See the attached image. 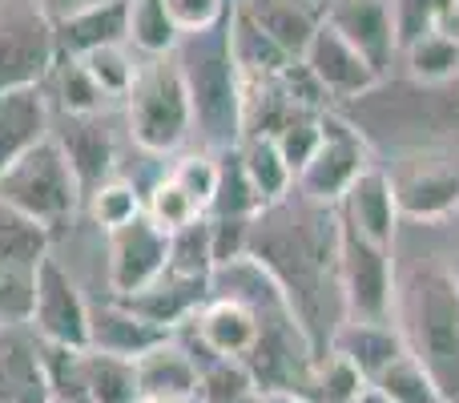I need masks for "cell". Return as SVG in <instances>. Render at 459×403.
<instances>
[{"label": "cell", "instance_id": "1", "mask_svg": "<svg viewBox=\"0 0 459 403\" xmlns=\"http://www.w3.org/2000/svg\"><path fill=\"white\" fill-rule=\"evenodd\" d=\"M246 254L274 278L278 294H282V302L290 307L302 335L310 339L315 355H326L334 327L347 319V311H342V291H339V278L310 250L307 234H302L299 218H294L290 198L254 214L250 250Z\"/></svg>", "mask_w": 459, "mask_h": 403}, {"label": "cell", "instance_id": "2", "mask_svg": "<svg viewBox=\"0 0 459 403\" xmlns=\"http://www.w3.org/2000/svg\"><path fill=\"white\" fill-rule=\"evenodd\" d=\"M178 69H182L186 93L194 105V129L206 150H234L246 134V93L238 73L234 48H230V13L214 29L190 32L178 45Z\"/></svg>", "mask_w": 459, "mask_h": 403}, {"label": "cell", "instance_id": "3", "mask_svg": "<svg viewBox=\"0 0 459 403\" xmlns=\"http://www.w3.org/2000/svg\"><path fill=\"white\" fill-rule=\"evenodd\" d=\"M403 343L436 380L447 403L459 399V278L447 267H420L403 286Z\"/></svg>", "mask_w": 459, "mask_h": 403}, {"label": "cell", "instance_id": "4", "mask_svg": "<svg viewBox=\"0 0 459 403\" xmlns=\"http://www.w3.org/2000/svg\"><path fill=\"white\" fill-rule=\"evenodd\" d=\"M126 121L134 145L145 153L166 158L178 145H186V137L194 134V105L186 93L178 57H153L142 65L126 97Z\"/></svg>", "mask_w": 459, "mask_h": 403}, {"label": "cell", "instance_id": "5", "mask_svg": "<svg viewBox=\"0 0 459 403\" xmlns=\"http://www.w3.org/2000/svg\"><path fill=\"white\" fill-rule=\"evenodd\" d=\"M0 202L37 218L40 226L53 230V238L56 230L77 218V210L85 206V194H81L77 174H73L69 158L61 153V145L53 142V134L45 142H37L32 150H24L0 174Z\"/></svg>", "mask_w": 459, "mask_h": 403}, {"label": "cell", "instance_id": "6", "mask_svg": "<svg viewBox=\"0 0 459 403\" xmlns=\"http://www.w3.org/2000/svg\"><path fill=\"white\" fill-rule=\"evenodd\" d=\"M339 291H342L347 319L391 323V311H395V262H391V246L371 242L359 230H351L347 222H342Z\"/></svg>", "mask_w": 459, "mask_h": 403}, {"label": "cell", "instance_id": "7", "mask_svg": "<svg viewBox=\"0 0 459 403\" xmlns=\"http://www.w3.org/2000/svg\"><path fill=\"white\" fill-rule=\"evenodd\" d=\"M371 166V153H367V142L347 118L326 110L323 113V145L315 150V158L299 170L294 178V190L310 202L323 206H339L342 194L351 190L363 170Z\"/></svg>", "mask_w": 459, "mask_h": 403}, {"label": "cell", "instance_id": "8", "mask_svg": "<svg viewBox=\"0 0 459 403\" xmlns=\"http://www.w3.org/2000/svg\"><path fill=\"white\" fill-rule=\"evenodd\" d=\"M56 65L53 21L32 8H13L0 16V93L45 85L48 69Z\"/></svg>", "mask_w": 459, "mask_h": 403}, {"label": "cell", "instance_id": "9", "mask_svg": "<svg viewBox=\"0 0 459 403\" xmlns=\"http://www.w3.org/2000/svg\"><path fill=\"white\" fill-rule=\"evenodd\" d=\"M29 327L45 343L89 347V302L53 254L37 267V302H32Z\"/></svg>", "mask_w": 459, "mask_h": 403}, {"label": "cell", "instance_id": "10", "mask_svg": "<svg viewBox=\"0 0 459 403\" xmlns=\"http://www.w3.org/2000/svg\"><path fill=\"white\" fill-rule=\"evenodd\" d=\"M109 294L121 299V294H134L142 286H150L153 278H161L169 262V234L161 226H153L150 214H137L134 222L109 230Z\"/></svg>", "mask_w": 459, "mask_h": 403}, {"label": "cell", "instance_id": "11", "mask_svg": "<svg viewBox=\"0 0 459 403\" xmlns=\"http://www.w3.org/2000/svg\"><path fill=\"white\" fill-rule=\"evenodd\" d=\"M302 61H307V69L323 81L326 93L339 97V101L371 93V89L383 81V73L326 21L318 24V32H315V40H310V48L302 53Z\"/></svg>", "mask_w": 459, "mask_h": 403}, {"label": "cell", "instance_id": "12", "mask_svg": "<svg viewBox=\"0 0 459 403\" xmlns=\"http://www.w3.org/2000/svg\"><path fill=\"white\" fill-rule=\"evenodd\" d=\"M326 24H334L375 69L387 73L391 57L399 48L391 0H326Z\"/></svg>", "mask_w": 459, "mask_h": 403}, {"label": "cell", "instance_id": "13", "mask_svg": "<svg viewBox=\"0 0 459 403\" xmlns=\"http://www.w3.org/2000/svg\"><path fill=\"white\" fill-rule=\"evenodd\" d=\"M53 142L61 145V153L69 158L85 198L101 182H109V178L117 174V145H113V134L105 129L101 118H73V113H61V121H53Z\"/></svg>", "mask_w": 459, "mask_h": 403}, {"label": "cell", "instance_id": "14", "mask_svg": "<svg viewBox=\"0 0 459 403\" xmlns=\"http://www.w3.org/2000/svg\"><path fill=\"white\" fill-rule=\"evenodd\" d=\"M339 214L351 230H359L363 238L379 246H395L399 234V202H395V182H391L387 170L371 166L351 182V190L342 194Z\"/></svg>", "mask_w": 459, "mask_h": 403}, {"label": "cell", "instance_id": "15", "mask_svg": "<svg viewBox=\"0 0 459 403\" xmlns=\"http://www.w3.org/2000/svg\"><path fill=\"white\" fill-rule=\"evenodd\" d=\"M391 182H395L399 218L447 222L452 214H459V170L444 162H415Z\"/></svg>", "mask_w": 459, "mask_h": 403}, {"label": "cell", "instance_id": "16", "mask_svg": "<svg viewBox=\"0 0 459 403\" xmlns=\"http://www.w3.org/2000/svg\"><path fill=\"white\" fill-rule=\"evenodd\" d=\"M0 403H48L40 335L29 323L0 327Z\"/></svg>", "mask_w": 459, "mask_h": 403}, {"label": "cell", "instance_id": "17", "mask_svg": "<svg viewBox=\"0 0 459 403\" xmlns=\"http://www.w3.org/2000/svg\"><path fill=\"white\" fill-rule=\"evenodd\" d=\"M56 57H85L101 45H126L129 40V0H105L53 21Z\"/></svg>", "mask_w": 459, "mask_h": 403}, {"label": "cell", "instance_id": "18", "mask_svg": "<svg viewBox=\"0 0 459 403\" xmlns=\"http://www.w3.org/2000/svg\"><path fill=\"white\" fill-rule=\"evenodd\" d=\"M206 299H210V283H190V278H178L161 270V278H153L150 286H142L134 294H121L117 302L129 307L134 315H142L145 323L161 327V331H178L182 323H190L198 315V307Z\"/></svg>", "mask_w": 459, "mask_h": 403}, {"label": "cell", "instance_id": "19", "mask_svg": "<svg viewBox=\"0 0 459 403\" xmlns=\"http://www.w3.org/2000/svg\"><path fill=\"white\" fill-rule=\"evenodd\" d=\"M174 331L145 323L142 315H134L129 307H121L117 299L105 302H89V347L105 351V355H121V359H142L150 347L166 343Z\"/></svg>", "mask_w": 459, "mask_h": 403}, {"label": "cell", "instance_id": "20", "mask_svg": "<svg viewBox=\"0 0 459 403\" xmlns=\"http://www.w3.org/2000/svg\"><path fill=\"white\" fill-rule=\"evenodd\" d=\"M238 8H242L274 45H282L294 61L307 53L318 24L326 21L323 0H238Z\"/></svg>", "mask_w": 459, "mask_h": 403}, {"label": "cell", "instance_id": "21", "mask_svg": "<svg viewBox=\"0 0 459 403\" xmlns=\"http://www.w3.org/2000/svg\"><path fill=\"white\" fill-rule=\"evenodd\" d=\"M48 134H53V113H48V97L40 93V85L0 93V174Z\"/></svg>", "mask_w": 459, "mask_h": 403}, {"label": "cell", "instance_id": "22", "mask_svg": "<svg viewBox=\"0 0 459 403\" xmlns=\"http://www.w3.org/2000/svg\"><path fill=\"white\" fill-rule=\"evenodd\" d=\"M326 351H339L342 359L363 372V380H375L391 359H399L407 351L403 335L395 331L391 323H367V319H342L331 335V347Z\"/></svg>", "mask_w": 459, "mask_h": 403}, {"label": "cell", "instance_id": "23", "mask_svg": "<svg viewBox=\"0 0 459 403\" xmlns=\"http://www.w3.org/2000/svg\"><path fill=\"white\" fill-rule=\"evenodd\" d=\"M137 367V388L142 396H186L198 399V364L190 359V351L169 335L166 343L150 347L142 359H134Z\"/></svg>", "mask_w": 459, "mask_h": 403}, {"label": "cell", "instance_id": "24", "mask_svg": "<svg viewBox=\"0 0 459 403\" xmlns=\"http://www.w3.org/2000/svg\"><path fill=\"white\" fill-rule=\"evenodd\" d=\"M230 48H234V61H238V73H242V85L246 81H274L286 65L294 61L282 45L266 37L250 16L238 8V0L230 4Z\"/></svg>", "mask_w": 459, "mask_h": 403}, {"label": "cell", "instance_id": "25", "mask_svg": "<svg viewBox=\"0 0 459 403\" xmlns=\"http://www.w3.org/2000/svg\"><path fill=\"white\" fill-rule=\"evenodd\" d=\"M238 153H242V166H246V174H250V186H254V194H258L262 210L286 202L294 194V174L282 162V153H278L270 134H246L242 142H238Z\"/></svg>", "mask_w": 459, "mask_h": 403}, {"label": "cell", "instance_id": "26", "mask_svg": "<svg viewBox=\"0 0 459 403\" xmlns=\"http://www.w3.org/2000/svg\"><path fill=\"white\" fill-rule=\"evenodd\" d=\"M48 250H53V230L21 214L16 206L0 202V262L37 270L48 258Z\"/></svg>", "mask_w": 459, "mask_h": 403}, {"label": "cell", "instance_id": "27", "mask_svg": "<svg viewBox=\"0 0 459 403\" xmlns=\"http://www.w3.org/2000/svg\"><path fill=\"white\" fill-rule=\"evenodd\" d=\"M45 81L53 85L61 113H73V118H101V113L113 105L77 57H56V65L48 69Z\"/></svg>", "mask_w": 459, "mask_h": 403}, {"label": "cell", "instance_id": "28", "mask_svg": "<svg viewBox=\"0 0 459 403\" xmlns=\"http://www.w3.org/2000/svg\"><path fill=\"white\" fill-rule=\"evenodd\" d=\"M134 53H142L145 61L153 57H174L182 45V32L169 21L166 0H129V40Z\"/></svg>", "mask_w": 459, "mask_h": 403}, {"label": "cell", "instance_id": "29", "mask_svg": "<svg viewBox=\"0 0 459 403\" xmlns=\"http://www.w3.org/2000/svg\"><path fill=\"white\" fill-rule=\"evenodd\" d=\"M407 53V69L423 85H447L459 77V32L452 29H431L423 37H415Z\"/></svg>", "mask_w": 459, "mask_h": 403}, {"label": "cell", "instance_id": "30", "mask_svg": "<svg viewBox=\"0 0 459 403\" xmlns=\"http://www.w3.org/2000/svg\"><path fill=\"white\" fill-rule=\"evenodd\" d=\"M85 388H89V403H137L142 399L134 359L105 355V351H93V347H85Z\"/></svg>", "mask_w": 459, "mask_h": 403}, {"label": "cell", "instance_id": "31", "mask_svg": "<svg viewBox=\"0 0 459 403\" xmlns=\"http://www.w3.org/2000/svg\"><path fill=\"white\" fill-rule=\"evenodd\" d=\"M40 364H45L48 403H89L85 388V347L40 339Z\"/></svg>", "mask_w": 459, "mask_h": 403}, {"label": "cell", "instance_id": "32", "mask_svg": "<svg viewBox=\"0 0 459 403\" xmlns=\"http://www.w3.org/2000/svg\"><path fill=\"white\" fill-rule=\"evenodd\" d=\"M210 214H218V218H254V214H262V202L250 186L238 145L234 150H218V194Z\"/></svg>", "mask_w": 459, "mask_h": 403}, {"label": "cell", "instance_id": "33", "mask_svg": "<svg viewBox=\"0 0 459 403\" xmlns=\"http://www.w3.org/2000/svg\"><path fill=\"white\" fill-rule=\"evenodd\" d=\"M371 383L391 403H447L444 396H439L436 380L428 375V367H423L420 359L411 355V351H403L399 359H391V364L383 367V372L375 375Z\"/></svg>", "mask_w": 459, "mask_h": 403}, {"label": "cell", "instance_id": "34", "mask_svg": "<svg viewBox=\"0 0 459 403\" xmlns=\"http://www.w3.org/2000/svg\"><path fill=\"white\" fill-rule=\"evenodd\" d=\"M166 275L190 278V283H210V278H214V254H210V218H198V222H190L186 230L169 234Z\"/></svg>", "mask_w": 459, "mask_h": 403}, {"label": "cell", "instance_id": "35", "mask_svg": "<svg viewBox=\"0 0 459 403\" xmlns=\"http://www.w3.org/2000/svg\"><path fill=\"white\" fill-rule=\"evenodd\" d=\"M77 61L85 65L89 77L101 85V93L109 97V101H126L137 73H142V65L129 53V45H101V48H93V53L77 57Z\"/></svg>", "mask_w": 459, "mask_h": 403}, {"label": "cell", "instance_id": "36", "mask_svg": "<svg viewBox=\"0 0 459 403\" xmlns=\"http://www.w3.org/2000/svg\"><path fill=\"white\" fill-rule=\"evenodd\" d=\"M85 210H89V218H93L97 226L109 234V230H117V226H126V222H134L137 214H145V202H142V194H137L134 182H126V178L113 174L109 182H101V186H97V190L85 198Z\"/></svg>", "mask_w": 459, "mask_h": 403}, {"label": "cell", "instance_id": "37", "mask_svg": "<svg viewBox=\"0 0 459 403\" xmlns=\"http://www.w3.org/2000/svg\"><path fill=\"white\" fill-rule=\"evenodd\" d=\"M363 372L339 351H326L315 359V380H310V403H355L363 391Z\"/></svg>", "mask_w": 459, "mask_h": 403}, {"label": "cell", "instance_id": "38", "mask_svg": "<svg viewBox=\"0 0 459 403\" xmlns=\"http://www.w3.org/2000/svg\"><path fill=\"white\" fill-rule=\"evenodd\" d=\"M326 113V110H323ZM323 113H307V110H294L290 118L282 121V129L274 134V145L282 153V162L290 166V174L299 178V170L315 158V150L323 145Z\"/></svg>", "mask_w": 459, "mask_h": 403}, {"label": "cell", "instance_id": "39", "mask_svg": "<svg viewBox=\"0 0 459 403\" xmlns=\"http://www.w3.org/2000/svg\"><path fill=\"white\" fill-rule=\"evenodd\" d=\"M258 388L246 359H214L198 372V403H238Z\"/></svg>", "mask_w": 459, "mask_h": 403}, {"label": "cell", "instance_id": "40", "mask_svg": "<svg viewBox=\"0 0 459 403\" xmlns=\"http://www.w3.org/2000/svg\"><path fill=\"white\" fill-rule=\"evenodd\" d=\"M145 214H150V222L153 226H161L166 234H178V230H186L190 222L206 218V214L194 206L190 194H186L169 174L150 190V198H145Z\"/></svg>", "mask_w": 459, "mask_h": 403}, {"label": "cell", "instance_id": "41", "mask_svg": "<svg viewBox=\"0 0 459 403\" xmlns=\"http://www.w3.org/2000/svg\"><path fill=\"white\" fill-rule=\"evenodd\" d=\"M169 178H174V182L182 186L186 194H190L194 206H198L202 214H210V206H214V194H218V153L214 150L186 153V158L174 162Z\"/></svg>", "mask_w": 459, "mask_h": 403}, {"label": "cell", "instance_id": "42", "mask_svg": "<svg viewBox=\"0 0 459 403\" xmlns=\"http://www.w3.org/2000/svg\"><path fill=\"white\" fill-rule=\"evenodd\" d=\"M37 302V270L0 262V327L29 323Z\"/></svg>", "mask_w": 459, "mask_h": 403}, {"label": "cell", "instance_id": "43", "mask_svg": "<svg viewBox=\"0 0 459 403\" xmlns=\"http://www.w3.org/2000/svg\"><path fill=\"white\" fill-rule=\"evenodd\" d=\"M206 218H210V254H214V267L246 258L254 218H218V214H206Z\"/></svg>", "mask_w": 459, "mask_h": 403}, {"label": "cell", "instance_id": "44", "mask_svg": "<svg viewBox=\"0 0 459 403\" xmlns=\"http://www.w3.org/2000/svg\"><path fill=\"white\" fill-rule=\"evenodd\" d=\"M230 4H234V0H166V13H169V21L178 24V32L190 37V32L214 29L230 13Z\"/></svg>", "mask_w": 459, "mask_h": 403}, {"label": "cell", "instance_id": "45", "mask_svg": "<svg viewBox=\"0 0 459 403\" xmlns=\"http://www.w3.org/2000/svg\"><path fill=\"white\" fill-rule=\"evenodd\" d=\"M32 4H37L40 13L48 16V21H61V16L77 13V8H89V4H105V0H32Z\"/></svg>", "mask_w": 459, "mask_h": 403}, {"label": "cell", "instance_id": "46", "mask_svg": "<svg viewBox=\"0 0 459 403\" xmlns=\"http://www.w3.org/2000/svg\"><path fill=\"white\" fill-rule=\"evenodd\" d=\"M258 403H310L299 391H258Z\"/></svg>", "mask_w": 459, "mask_h": 403}, {"label": "cell", "instance_id": "47", "mask_svg": "<svg viewBox=\"0 0 459 403\" xmlns=\"http://www.w3.org/2000/svg\"><path fill=\"white\" fill-rule=\"evenodd\" d=\"M355 403H391V399L383 396V391L375 388L371 380H367V383H363V391H359V396H355Z\"/></svg>", "mask_w": 459, "mask_h": 403}, {"label": "cell", "instance_id": "48", "mask_svg": "<svg viewBox=\"0 0 459 403\" xmlns=\"http://www.w3.org/2000/svg\"><path fill=\"white\" fill-rule=\"evenodd\" d=\"M137 403H198V399H186V396H142Z\"/></svg>", "mask_w": 459, "mask_h": 403}, {"label": "cell", "instance_id": "49", "mask_svg": "<svg viewBox=\"0 0 459 403\" xmlns=\"http://www.w3.org/2000/svg\"><path fill=\"white\" fill-rule=\"evenodd\" d=\"M238 403H258V391H254V396H246V399H238Z\"/></svg>", "mask_w": 459, "mask_h": 403}, {"label": "cell", "instance_id": "50", "mask_svg": "<svg viewBox=\"0 0 459 403\" xmlns=\"http://www.w3.org/2000/svg\"><path fill=\"white\" fill-rule=\"evenodd\" d=\"M455 278H459V262H455Z\"/></svg>", "mask_w": 459, "mask_h": 403}, {"label": "cell", "instance_id": "51", "mask_svg": "<svg viewBox=\"0 0 459 403\" xmlns=\"http://www.w3.org/2000/svg\"><path fill=\"white\" fill-rule=\"evenodd\" d=\"M323 4H326V0H323Z\"/></svg>", "mask_w": 459, "mask_h": 403}]
</instances>
